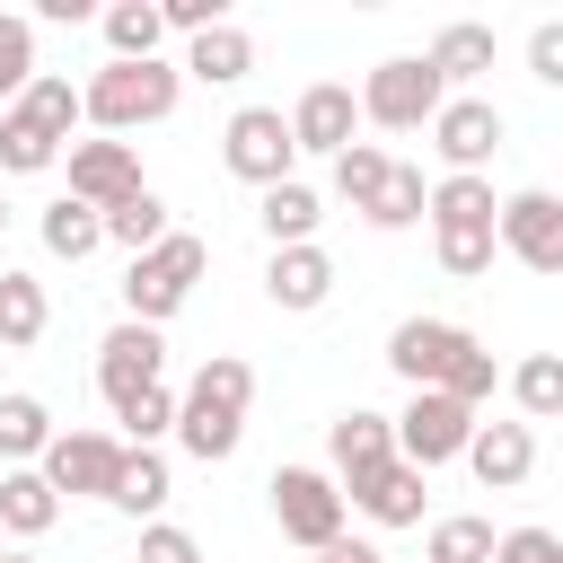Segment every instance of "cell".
Returning <instances> with one entry per match:
<instances>
[{"mask_svg":"<svg viewBox=\"0 0 563 563\" xmlns=\"http://www.w3.org/2000/svg\"><path fill=\"white\" fill-rule=\"evenodd\" d=\"M246 405H255V369H246L238 352H211V361L185 378V396H176V440H185V457H202V466L238 457Z\"/></svg>","mask_w":563,"mask_h":563,"instance_id":"cell-1","label":"cell"},{"mask_svg":"<svg viewBox=\"0 0 563 563\" xmlns=\"http://www.w3.org/2000/svg\"><path fill=\"white\" fill-rule=\"evenodd\" d=\"M185 97V70L176 62H106L88 88H79V123H97L106 141L141 132V123H167Z\"/></svg>","mask_w":563,"mask_h":563,"instance_id":"cell-2","label":"cell"},{"mask_svg":"<svg viewBox=\"0 0 563 563\" xmlns=\"http://www.w3.org/2000/svg\"><path fill=\"white\" fill-rule=\"evenodd\" d=\"M202 273H211V246H202L194 229H167L150 255L123 264V317H132V325H167V317L194 299Z\"/></svg>","mask_w":563,"mask_h":563,"instance_id":"cell-3","label":"cell"},{"mask_svg":"<svg viewBox=\"0 0 563 563\" xmlns=\"http://www.w3.org/2000/svg\"><path fill=\"white\" fill-rule=\"evenodd\" d=\"M352 106H361V123H378V132H422V123L449 106V88L422 70V53H396V62H378V70L352 88Z\"/></svg>","mask_w":563,"mask_h":563,"instance_id":"cell-4","label":"cell"},{"mask_svg":"<svg viewBox=\"0 0 563 563\" xmlns=\"http://www.w3.org/2000/svg\"><path fill=\"white\" fill-rule=\"evenodd\" d=\"M387 431H396V466L431 475V466L466 457V431H475V413H466L457 396H440V387H413V396H405V413H387Z\"/></svg>","mask_w":563,"mask_h":563,"instance_id":"cell-5","label":"cell"},{"mask_svg":"<svg viewBox=\"0 0 563 563\" xmlns=\"http://www.w3.org/2000/svg\"><path fill=\"white\" fill-rule=\"evenodd\" d=\"M220 167L238 176V185H282L290 167H299V150H290V123H282V106H238L229 123H220Z\"/></svg>","mask_w":563,"mask_h":563,"instance_id":"cell-6","label":"cell"},{"mask_svg":"<svg viewBox=\"0 0 563 563\" xmlns=\"http://www.w3.org/2000/svg\"><path fill=\"white\" fill-rule=\"evenodd\" d=\"M264 493H273V519H282V537H290V545H308V554H317V545H334V537H343V510H352V501L334 493V475H325V466H273V484H264Z\"/></svg>","mask_w":563,"mask_h":563,"instance_id":"cell-7","label":"cell"},{"mask_svg":"<svg viewBox=\"0 0 563 563\" xmlns=\"http://www.w3.org/2000/svg\"><path fill=\"white\" fill-rule=\"evenodd\" d=\"M114 466H123V440H114V431H53L44 457H35V475H44L53 493H70V501H106Z\"/></svg>","mask_w":563,"mask_h":563,"instance_id":"cell-8","label":"cell"},{"mask_svg":"<svg viewBox=\"0 0 563 563\" xmlns=\"http://www.w3.org/2000/svg\"><path fill=\"white\" fill-rule=\"evenodd\" d=\"M422 132H431V150L449 158V176H484L510 123H501V106H493V97H449V106H440Z\"/></svg>","mask_w":563,"mask_h":563,"instance_id":"cell-9","label":"cell"},{"mask_svg":"<svg viewBox=\"0 0 563 563\" xmlns=\"http://www.w3.org/2000/svg\"><path fill=\"white\" fill-rule=\"evenodd\" d=\"M493 246H510L528 273H563V202H554L545 185L510 194V202L493 211Z\"/></svg>","mask_w":563,"mask_h":563,"instance_id":"cell-10","label":"cell"},{"mask_svg":"<svg viewBox=\"0 0 563 563\" xmlns=\"http://www.w3.org/2000/svg\"><path fill=\"white\" fill-rule=\"evenodd\" d=\"M62 158H70V202H88L97 220L141 194V150L132 141H70Z\"/></svg>","mask_w":563,"mask_h":563,"instance_id":"cell-11","label":"cell"},{"mask_svg":"<svg viewBox=\"0 0 563 563\" xmlns=\"http://www.w3.org/2000/svg\"><path fill=\"white\" fill-rule=\"evenodd\" d=\"M475 334L466 325H449V317H405L396 334H387V369L405 378V387H440L449 369H457V352H466Z\"/></svg>","mask_w":563,"mask_h":563,"instance_id":"cell-12","label":"cell"},{"mask_svg":"<svg viewBox=\"0 0 563 563\" xmlns=\"http://www.w3.org/2000/svg\"><path fill=\"white\" fill-rule=\"evenodd\" d=\"M158 369H167V343H158V325H114L106 343H97V396L106 405H132L141 387H158Z\"/></svg>","mask_w":563,"mask_h":563,"instance_id":"cell-13","label":"cell"},{"mask_svg":"<svg viewBox=\"0 0 563 563\" xmlns=\"http://www.w3.org/2000/svg\"><path fill=\"white\" fill-rule=\"evenodd\" d=\"M325 475H334V493H352V484H369L387 457H396V431H387V413H369V405H352V413H334L325 422Z\"/></svg>","mask_w":563,"mask_h":563,"instance_id":"cell-14","label":"cell"},{"mask_svg":"<svg viewBox=\"0 0 563 563\" xmlns=\"http://www.w3.org/2000/svg\"><path fill=\"white\" fill-rule=\"evenodd\" d=\"M282 123H290V150H317V158H334V150H352V132H361V106H352V88H343V79H317V88H299V106H290Z\"/></svg>","mask_w":563,"mask_h":563,"instance_id":"cell-15","label":"cell"},{"mask_svg":"<svg viewBox=\"0 0 563 563\" xmlns=\"http://www.w3.org/2000/svg\"><path fill=\"white\" fill-rule=\"evenodd\" d=\"M466 466H475L484 493H519L537 475V431L528 422H475L466 431Z\"/></svg>","mask_w":563,"mask_h":563,"instance_id":"cell-16","label":"cell"},{"mask_svg":"<svg viewBox=\"0 0 563 563\" xmlns=\"http://www.w3.org/2000/svg\"><path fill=\"white\" fill-rule=\"evenodd\" d=\"M264 299L290 308V317L325 308V299H334V255H325V246H273V264H264Z\"/></svg>","mask_w":563,"mask_h":563,"instance_id":"cell-17","label":"cell"},{"mask_svg":"<svg viewBox=\"0 0 563 563\" xmlns=\"http://www.w3.org/2000/svg\"><path fill=\"white\" fill-rule=\"evenodd\" d=\"M185 79H202V88H238L246 70H255V35L238 26V18H220V26H202L194 44H185V62H176Z\"/></svg>","mask_w":563,"mask_h":563,"instance_id":"cell-18","label":"cell"},{"mask_svg":"<svg viewBox=\"0 0 563 563\" xmlns=\"http://www.w3.org/2000/svg\"><path fill=\"white\" fill-rule=\"evenodd\" d=\"M422 70H431L440 88H466V79H484V70H493V26H475V18H449V26L431 35Z\"/></svg>","mask_w":563,"mask_h":563,"instance_id":"cell-19","label":"cell"},{"mask_svg":"<svg viewBox=\"0 0 563 563\" xmlns=\"http://www.w3.org/2000/svg\"><path fill=\"white\" fill-rule=\"evenodd\" d=\"M255 220H264V238H273V246H317V220H325V202H317V185L282 176V185H264Z\"/></svg>","mask_w":563,"mask_h":563,"instance_id":"cell-20","label":"cell"},{"mask_svg":"<svg viewBox=\"0 0 563 563\" xmlns=\"http://www.w3.org/2000/svg\"><path fill=\"white\" fill-rule=\"evenodd\" d=\"M167 493H176V475H167V457L158 449H123V466H114V484H106V501L114 510H132L141 528L167 510Z\"/></svg>","mask_w":563,"mask_h":563,"instance_id":"cell-21","label":"cell"},{"mask_svg":"<svg viewBox=\"0 0 563 563\" xmlns=\"http://www.w3.org/2000/svg\"><path fill=\"white\" fill-rule=\"evenodd\" d=\"M493 211H501L493 176H440V185L422 194V220H431V229H493Z\"/></svg>","mask_w":563,"mask_h":563,"instance_id":"cell-22","label":"cell"},{"mask_svg":"<svg viewBox=\"0 0 563 563\" xmlns=\"http://www.w3.org/2000/svg\"><path fill=\"white\" fill-rule=\"evenodd\" d=\"M343 501H361V510H369V519H378V528H413V519H422V501H431V493H422V475H413V466H396V457H387V466H378V475H369V484H352V493H343Z\"/></svg>","mask_w":563,"mask_h":563,"instance_id":"cell-23","label":"cell"},{"mask_svg":"<svg viewBox=\"0 0 563 563\" xmlns=\"http://www.w3.org/2000/svg\"><path fill=\"white\" fill-rule=\"evenodd\" d=\"M53 519H62V493L35 466H0V528L9 537H44Z\"/></svg>","mask_w":563,"mask_h":563,"instance_id":"cell-24","label":"cell"},{"mask_svg":"<svg viewBox=\"0 0 563 563\" xmlns=\"http://www.w3.org/2000/svg\"><path fill=\"white\" fill-rule=\"evenodd\" d=\"M62 150L70 141H53L26 106H0V176H44V167H62Z\"/></svg>","mask_w":563,"mask_h":563,"instance_id":"cell-25","label":"cell"},{"mask_svg":"<svg viewBox=\"0 0 563 563\" xmlns=\"http://www.w3.org/2000/svg\"><path fill=\"white\" fill-rule=\"evenodd\" d=\"M44 325H53L44 282H35V273H0V343L26 352V343H44Z\"/></svg>","mask_w":563,"mask_h":563,"instance_id":"cell-26","label":"cell"},{"mask_svg":"<svg viewBox=\"0 0 563 563\" xmlns=\"http://www.w3.org/2000/svg\"><path fill=\"white\" fill-rule=\"evenodd\" d=\"M44 440H53V413H44V396L9 387V396H0V466H35V457H44Z\"/></svg>","mask_w":563,"mask_h":563,"instance_id":"cell-27","label":"cell"},{"mask_svg":"<svg viewBox=\"0 0 563 563\" xmlns=\"http://www.w3.org/2000/svg\"><path fill=\"white\" fill-rule=\"evenodd\" d=\"M97 26H106V44H114V62H158V44H167L158 0H114Z\"/></svg>","mask_w":563,"mask_h":563,"instance_id":"cell-28","label":"cell"},{"mask_svg":"<svg viewBox=\"0 0 563 563\" xmlns=\"http://www.w3.org/2000/svg\"><path fill=\"white\" fill-rule=\"evenodd\" d=\"M97 246H106V220H97L88 202H70V194H62V202L44 211V255H62V264H88Z\"/></svg>","mask_w":563,"mask_h":563,"instance_id":"cell-29","label":"cell"},{"mask_svg":"<svg viewBox=\"0 0 563 563\" xmlns=\"http://www.w3.org/2000/svg\"><path fill=\"white\" fill-rule=\"evenodd\" d=\"M422 194H431V185H422V167L387 158V185L369 194V211H361V220H369V229H413V220H422Z\"/></svg>","mask_w":563,"mask_h":563,"instance_id":"cell-30","label":"cell"},{"mask_svg":"<svg viewBox=\"0 0 563 563\" xmlns=\"http://www.w3.org/2000/svg\"><path fill=\"white\" fill-rule=\"evenodd\" d=\"M167 229H176V220H167V202H158L150 185H141L132 202H114V211H106V238H114L123 255H150V246H158Z\"/></svg>","mask_w":563,"mask_h":563,"instance_id":"cell-31","label":"cell"},{"mask_svg":"<svg viewBox=\"0 0 563 563\" xmlns=\"http://www.w3.org/2000/svg\"><path fill=\"white\" fill-rule=\"evenodd\" d=\"M18 106H26V114L53 132V141H70V132H79V88H70L62 70H35V79L18 88Z\"/></svg>","mask_w":563,"mask_h":563,"instance_id":"cell-32","label":"cell"},{"mask_svg":"<svg viewBox=\"0 0 563 563\" xmlns=\"http://www.w3.org/2000/svg\"><path fill=\"white\" fill-rule=\"evenodd\" d=\"M510 396H519L528 422H554V413H563V361H554V352H528V361L510 369Z\"/></svg>","mask_w":563,"mask_h":563,"instance_id":"cell-33","label":"cell"},{"mask_svg":"<svg viewBox=\"0 0 563 563\" xmlns=\"http://www.w3.org/2000/svg\"><path fill=\"white\" fill-rule=\"evenodd\" d=\"M114 422H123V449H158V440L176 431V396H167V378L141 387L132 405H114Z\"/></svg>","mask_w":563,"mask_h":563,"instance_id":"cell-34","label":"cell"},{"mask_svg":"<svg viewBox=\"0 0 563 563\" xmlns=\"http://www.w3.org/2000/svg\"><path fill=\"white\" fill-rule=\"evenodd\" d=\"M387 185V150L378 141H352V150H334V194L352 202V211H369V194Z\"/></svg>","mask_w":563,"mask_h":563,"instance_id":"cell-35","label":"cell"},{"mask_svg":"<svg viewBox=\"0 0 563 563\" xmlns=\"http://www.w3.org/2000/svg\"><path fill=\"white\" fill-rule=\"evenodd\" d=\"M26 79H35V18L0 9V106H18Z\"/></svg>","mask_w":563,"mask_h":563,"instance_id":"cell-36","label":"cell"},{"mask_svg":"<svg viewBox=\"0 0 563 563\" xmlns=\"http://www.w3.org/2000/svg\"><path fill=\"white\" fill-rule=\"evenodd\" d=\"M422 563H493V519H440Z\"/></svg>","mask_w":563,"mask_h":563,"instance_id":"cell-37","label":"cell"},{"mask_svg":"<svg viewBox=\"0 0 563 563\" xmlns=\"http://www.w3.org/2000/svg\"><path fill=\"white\" fill-rule=\"evenodd\" d=\"M493 387H501V361H493L484 343H466V352H457V369L440 378V396H457L466 413H475V405H493Z\"/></svg>","mask_w":563,"mask_h":563,"instance_id":"cell-38","label":"cell"},{"mask_svg":"<svg viewBox=\"0 0 563 563\" xmlns=\"http://www.w3.org/2000/svg\"><path fill=\"white\" fill-rule=\"evenodd\" d=\"M141 563H202V545H194V528L150 519V528H141Z\"/></svg>","mask_w":563,"mask_h":563,"instance_id":"cell-39","label":"cell"},{"mask_svg":"<svg viewBox=\"0 0 563 563\" xmlns=\"http://www.w3.org/2000/svg\"><path fill=\"white\" fill-rule=\"evenodd\" d=\"M493 563H563V537L554 528H510V537H493Z\"/></svg>","mask_w":563,"mask_h":563,"instance_id":"cell-40","label":"cell"},{"mask_svg":"<svg viewBox=\"0 0 563 563\" xmlns=\"http://www.w3.org/2000/svg\"><path fill=\"white\" fill-rule=\"evenodd\" d=\"M220 18H229V0H158V26L185 35V44H194L202 26H220Z\"/></svg>","mask_w":563,"mask_h":563,"instance_id":"cell-41","label":"cell"},{"mask_svg":"<svg viewBox=\"0 0 563 563\" xmlns=\"http://www.w3.org/2000/svg\"><path fill=\"white\" fill-rule=\"evenodd\" d=\"M528 79H545V88H563V26L545 18L537 35H528Z\"/></svg>","mask_w":563,"mask_h":563,"instance_id":"cell-42","label":"cell"},{"mask_svg":"<svg viewBox=\"0 0 563 563\" xmlns=\"http://www.w3.org/2000/svg\"><path fill=\"white\" fill-rule=\"evenodd\" d=\"M35 18H44V26H88L97 9H88V0H35Z\"/></svg>","mask_w":563,"mask_h":563,"instance_id":"cell-43","label":"cell"},{"mask_svg":"<svg viewBox=\"0 0 563 563\" xmlns=\"http://www.w3.org/2000/svg\"><path fill=\"white\" fill-rule=\"evenodd\" d=\"M317 563H387V554L361 545V537H334V545H317Z\"/></svg>","mask_w":563,"mask_h":563,"instance_id":"cell-44","label":"cell"},{"mask_svg":"<svg viewBox=\"0 0 563 563\" xmlns=\"http://www.w3.org/2000/svg\"><path fill=\"white\" fill-rule=\"evenodd\" d=\"M0 563H35V554H18V545H0Z\"/></svg>","mask_w":563,"mask_h":563,"instance_id":"cell-45","label":"cell"},{"mask_svg":"<svg viewBox=\"0 0 563 563\" xmlns=\"http://www.w3.org/2000/svg\"><path fill=\"white\" fill-rule=\"evenodd\" d=\"M0 229H9V194H0Z\"/></svg>","mask_w":563,"mask_h":563,"instance_id":"cell-46","label":"cell"},{"mask_svg":"<svg viewBox=\"0 0 563 563\" xmlns=\"http://www.w3.org/2000/svg\"><path fill=\"white\" fill-rule=\"evenodd\" d=\"M0 545H9V528H0Z\"/></svg>","mask_w":563,"mask_h":563,"instance_id":"cell-47","label":"cell"}]
</instances>
